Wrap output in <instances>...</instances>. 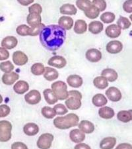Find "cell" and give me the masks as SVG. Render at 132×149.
Listing matches in <instances>:
<instances>
[{
	"label": "cell",
	"instance_id": "db71d44e",
	"mask_svg": "<svg viewBox=\"0 0 132 149\" xmlns=\"http://www.w3.org/2000/svg\"><path fill=\"white\" fill-rule=\"evenodd\" d=\"M2 102H3V97H2L1 95H0V104L2 103Z\"/></svg>",
	"mask_w": 132,
	"mask_h": 149
},
{
	"label": "cell",
	"instance_id": "74e56055",
	"mask_svg": "<svg viewBox=\"0 0 132 149\" xmlns=\"http://www.w3.org/2000/svg\"><path fill=\"white\" fill-rule=\"evenodd\" d=\"M116 19V16L112 12H105L100 16V20L104 23H112Z\"/></svg>",
	"mask_w": 132,
	"mask_h": 149
},
{
	"label": "cell",
	"instance_id": "ba28073f",
	"mask_svg": "<svg viewBox=\"0 0 132 149\" xmlns=\"http://www.w3.org/2000/svg\"><path fill=\"white\" fill-rule=\"evenodd\" d=\"M107 97L113 102H119L122 99V93L119 89L116 87H110L106 91Z\"/></svg>",
	"mask_w": 132,
	"mask_h": 149
},
{
	"label": "cell",
	"instance_id": "9c48e42d",
	"mask_svg": "<svg viewBox=\"0 0 132 149\" xmlns=\"http://www.w3.org/2000/svg\"><path fill=\"white\" fill-rule=\"evenodd\" d=\"M48 65L56 67L57 68H63L67 64V61L65 58L61 56H54L50 58L48 62Z\"/></svg>",
	"mask_w": 132,
	"mask_h": 149
},
{
	"label": "cell",
	"instance_id": "11a10c76",
	"mask_svg": "<svg viewBox=\"0 0 132 149\" xmlns=\"http://www.w3.org/2000/svg\"><path fill=\"white\" fill-rule=\"evenodd\" d=\"M129 113H130V114H131V120H132V109L129 110Z\"/></svg>",
	"mask_w": 132,
	"mask_h": 149
},
{
	"label": "cell",
	"instance_id": "603a6c76",
	"mask_svg": "<svg viewBox=\"0 0 132 149\" xmlns=\"http://www.w3.org/2000/svg\"><path fill=\"white\" fill-rule=\"evenodd\" d=\"M99 116L104 119H110L113 118L115 113L114 109L110 107H102L98 111Z\"/></svg>",
	"mask_w": 132,
	"mask_h": 149
},
{
	"label": "cell",
	"instance_id": "ffe728a7",
	"mask_svg": "<svg viewBox=\"0 0 132 149\" xmlns=\"http://www.w3.org/2000/svg\"><path fill=\"white\" fill-rule=\"evenodd\" d=\"M116 139L115 137L109 136L103 139L100 143V147L101 149H112L116 145Z\"/></svg>",
	"mask_w": 132,
	"mask_h": 149
},
{
	"label": "cell",
	"instance_id": "f907efd6",
	"mask_svg": "<svg viewBox=\"0 0 132 149\" xmlns=\"http://www.w3.org/2000/svg\"><path fill=\"white\" fill-rule=\"evenodd\" d=\"M116 149H132V145L129 143H122L117 145Z\"/></svg>",
	"mask_w": 132,
	"mask_h": 149
},
{
	"label": "cell",
	"instance_id": "d590c367",
	"mask_svg": "<svg viewBox=\"0 0 132 149\" xmlns=\"http://www.w3.org/2000/svg\"><path fill=\"white\" fill-rule=\"evenodd\" d=\"M117 119L123 123H128L131 121V114L129 111H120L117 115Z\"/></svg>",
	"mask_w": 132,
	"mask_h": 149
},
{
	"label": "cell",
	"instance_id": "9a60e30c",
	"mask_svg": "<svg viewBox=\"0 0 132 149\" xmlns=\"http://www.w3.org/2000/svg\"><path fill=\"white\" fill-rule=\"evenodd\" d=\"M105 33L110 38H117L121 35V29L115 24H112L108 26L105 30Z\"/></svg>",
	"mask_w": 132,
	"mask_h": 149
},
{
	"label": "cell",
	"instance_id": "484cf974",
	"mask_svg": "<svg viewBox=\"0 0 132 149\" xmlns=\"http://www.w3.org/2000/svg\"><path fill=\"white\" fill-rule=\"evenodd\" d=\"M79 128L84 133L91 134L95 131V126L93 123L88 121H82L79 124Z\"/></svg>",
	"mask_w": 132,
	"mask_h": 149
},
{
	"label": "cell",
	"instance_id": "f35d334b",
	"mask_svg": "<svg viewBox=\"0 0 132 149\" xmlns=\"http://www.w3.org/2000/svg\"><path fill=\"white\" fill-rule=\"evenodd\" d=\"M41 113L43 116L46 119H53L56 115L54 109L48 106L43 107L41 110Z\"/></svg>",
	"mask_w": 132,
	"mask_h": 149
},
{
	"label": "cell",
	"instance_id": "bcb514c9",
	"mask_svg": "<svg viewBox=\"0 0 132 149\" xmlns=\"http://www.w3.org/2000/svg\"><path fill=\"white\" fill-rule=\"evenodd\" d=\"M28 11H29V13H36L38 14H41L42 11V8L40 4L35 3L32 5V6L28 8Z\"/></svg>",
	"mask_w": 132,
	"mask_h": 149
},
{
	"label": "cell",
	"instance_id": "2e32d148",
	"mask_svg": "<svg viewBox=\"0 0 132 149\" xmlns=\"http://www.w3.org/2000/svg\"><path fill=\"white\" fill-rule=\"evenodd\" d=\"M19 78V75L16 72H11L9 73L4 74L2 76V81L6 85L11 86Z\"/></svg>",
	"mask_w": 132,
	"mask_h": 149
},
{
	"label": "cell",
	"instance_id": "4316f807",
	"mask_svg": "<svg viewBox=\"0 0 132 149\" xmlns=\"http://www.w3.org/2000/svg\"><path fill=\"white\" fill-rule=\"evenodd\" d=\"M41 21L42 18L41 16H40V14L36 13H29V15L27 16V18H26L27 23L30 27L39 25V24L41 23Z\"/></svg>",
	"mask_w": 132,
	"mask_h": 149
},
{
	"label": "cell",
	"instance_id": "ac0fdd59",
	"mask_svg": "<svg viewBox=\"0 0 132 149\" xmlns=\"http://www.w3.org/2000/svg\"><path fill=\"white\" fill-rule=\"evenodd\" d=\"M29 90V85L25 81L19 80L13 86V90L18 94H23Z\"/></svg>",
	"mask_w": 132,
	"mask_h": 149
},
{
	"label": "cell",
	"instance_id": "d6986e66",
	"mask_svg": "<svg viewBox=\"0 0 132 149\" xmlns=\"http://www.w3.org/2000/svg\"><path fill=\"white\" fill-rule=\"evenodd\" d=\"M23 131L28 136H35L39 132V127L37 124L29 123L26 124L23 127Z\"/></svg>",
	"mask_w": 132,
	"mask_h": 149
},
{
	"label": "cell",
	"instance_id": "83f0119b",
	"mask_svg": "<svg viewBox=\"0 0 132 149\" xmlns=\"http://www.w3.org/2000/svg\"><path fill=\"white\" fill-rule=\"evenodd\" d=\"M60 13L63 15H76L77 10L75 6L72 4L67 3L64 4L63 6H61L59 9Z\"/></svg>",
	"mask_w": 132,
	"mask_h": 149
},
{
	"label": "cell",
	"instance_id": "ab89813d",
	"mask_svg": "<svg viewBox=\"0 0 132 149\" xmlns=\"http://www.w3.org/2000/svg\"><path fill=\"white\" fill-rule=\"evenodd\" d=\"M0 70L5 73H9L14 70V66L10 61H6L0 64Z\"/></svg>",
	"mask_w": 132,
	"mask_h": 149
},
{
	"label": "cell",
	"instance_id": "8992f818",
	"mask_svg": "<svg viewBox=\"0 0 132 149\" xmlns=\"http://www.w3.org/2000/svg\"><path fill=\"white\" fill-rule=\"evenodd\" d=\"M54 136L50 133H44L38 138L37 145L40 149H49L52 146Z\"/></svg>",
	"mask_w": 132,
	"mask_h": 149
},
{
	"label": "cell",
	"instance_id": "f6af8a7d",
	"mask_svg": "<svg viewBox=\"0 0 132 149\" xmlns=\"http://www.w3.org/2000/svg\"><path fill=\"white\" fill-rule=\"evenodd\" d=\"M10 107L7 105H0V118L7 117L10 113Z\"/></svg>",
	"mask_w": 132,
	"mask_h": 149
},
{
	"label": "cell",
	"instance_id": "44dd1931",
	"mask_svg": "<svg viewBox=\"0 0 132 149\" xmlns=\"http://www.w3.org/2000/svg\"><path fill=\"white\" fill-rule=\"evenodd\" d=\"M101 76L104 77L108 81H110V82H113L117 80L118 75H117L116 71H115L114 70L111 68H106L102 70Z\"/></svg>",
	"mask_w": 132,
	"mask_h": 149
},
{
	"label": "cell",
	"instance_id": "6da1fadb",
	"mask_svg": "<svg viewBox=\"0 0 132 149\" xmlns=\"http://www.w3.org/2000/svg\"><path fill=\"white\" fill-rule=\"evenodd\" d=\"M66 38V30L56 25L45 26L40 33V41L42 46L51 51L58 50L64 44Z\"/></svg>",
	"mask_w": 132,
	"mask_h": 149
},
{
	"label": "cell",
	"instance_id": "836d02e7",
	"mask_svg": "<svg viewBox=\"0 0 132 149\" xmlns=\"http://www.w3.org/2000/svg\"><path fill=\"white\" fill-rule=\"evenodd\" d=\"M31 72L35 76H40L44 73L45 67L41 63H35L31 66Z\"/></svg>",
	"mask_w": 132,
	"mask_h": 149
},
{
	"label": "cell",
	"instance_id": "f546056e",
	"mask_svg": "<svg viewBox=\"0 0 132 149\" xmlns=\"http://www.w3.org/2000/svg\"><path fill=\"white\" fill-rule=\"evenodd\" d=\"M87 31V24L84 20L79 19L75 22L74 25V31L75 33L79 35H81L85 33Z\"/></svg>",
	"mask_w": 132,
	"mask_h": 149
},
{
	"label": "cell",
	"instance_id": "b9f144b4",
	"mask_svg": "<svg viewBox=\"0 0 132 149\" xmlns=\"http://www.w3.org/2000/svg\"><path fill=\"white\" fill-rule=\"evenodd\" d=\"M30 27L26 25H19V27H17L16 29L17 33L20 36H27L29 35V31H30Z\"/></svg>",
	"mask_w": 132,
	"mask_h": 149
},
{
	"label": "cell",
	"instance_id": "5b68a950",
	"mask_svg": "<svg viewBox=\"0 0 132 149\" xmlns=\"http://www.w3.org/2000/svg\"><path fill=\"white\" fill-rule=\"evenodd\" d=\"M12 125L9 121H0V142H8L11 138Z\"/></svg>",
	"mask_w": 132,
	"mask_h": 149
},
{
	"label": "cell",
	"instance_id": "681fc988",
	"mask_svg": "<svg viewBox=\"0 0 132 149\" xmlns=\"http://www.w3.org/2000/svg\"><path fill=\"white\" fill-rule=\"evenodd\" d=\"M11 149H28L27 146L21 142H15L12 144Z\"/></svg>",
	"mask_w": 132,
	"mask_h": 149
},
{
	"label": "cell",
	"instance_id": "7c38bea8",
	"mask_svg": "<svg viewBox=\"0 0 132 149\" xmlns=\"http://www.w3.org/2000/svg\"><path fill=\"white\" fill-rule=\"evenodd\" d=\"M86 58L91 62H97L102 58V53L96 49H91L86 52Z\"/></svg>",
	"mask_w": 132,
	"mask_h": 149
},
{
	"label": "cell",
	"instance_id": "9f6ffc18",
	"mask_svg": "<svg viewBox=\"0 0 132 149\" xmlns=\"http://www.w3.org/2000/svg\"><path fill=\"white\" fill-rule=\"evenodd\" d=\"M129 18H130V19H131V21H132V15H130V16H129Z\"/></svg>",
	"mask_w": 132,
	"mask_h": 149
},
{
	"label": "cell",
	"instance_id": "277c9868",
	"mask_svg": "<svg viewBox=\"0 0 132 149\" xmlns=\"http://www.w3.org/2000/svg\"><path fill=\"white\" fill-rule=\"evenodd\" d=\"M52 90L57 100H65L69 97L67 84L62 81H57L52 84Z\"/></svg>",
	"mask_w": 132,
	"mask_h": 149
},
{
	"label": "cell",
	"instance_id": "52a82bcc",
	"mask_svg": "<svg viewBox=\"0 0 132 149\" xmlns=\"http://www.w3.org/2000/svg\"><path fill=\"white\" fill-rule=\"evenodd\" d=\"M25 100L28 104L36 105L41 100V95L38 90H33L26 93L25 96Z\"/></svg>",
	"mask_w": 132,
	"mask_h": 149
},
{
	"label": "cell",
	"instance_id": "60d3db41",
	"mask_svg": "<svg viewBox=\"0 0 132 149\" xmlns=\"http://www.w3.org/2000/svg\"><path fill=\"white\" fill-rule=\"evenodd\" d=\"M44 27H45V25L43 23H40L39 25L31 27L29 31V35L32 36V37H35V36L38 35Z\"/></svg>",
	"mask_w": 132,
	"mask_h": 149
},
{
	"label": "cell",
	"instance_id": "c3c4849f",
	"mask_svg": "<svg viewBox=\"0 0 132 149\" xmlns=\"http://www.w3.org/2000/svg\"><path fill=\"white\" fill-rule=\"evenodd\" d=\"M9 57V52L6 49L0 47V61H5Z\"/></svg>",
	"mask_w": 132,
	"mask_h": 149
},
{
	"label": "cell",
	"instance_id": "7a4b0ae2",
	"mask_svg": "<svg viewBox=\"0 0 132 149\" xmlns=\"http://www.w3.org/2000/svg\"><path fill=\"white\" fill-rule=\"evenodd\" d=\"M79 118L76 114L69 113L64 117H57L54 120V125L59 129H68L79 124Z\"/></svg>",
	"mask_w": 132,
	"mask_h": 149
},
{
	"label": "cell",
	"instance_id": "ee69618b",
	"mask_svg": "<svg viewBox=\"0 0 132 149\" xmlns=\"http://www.w3.org/2000/svg\"><path fill=\"white\" fill-rule=\"evenodd\" d=\"M92 3L97 7L100 12L104 11L106 8V3L105 0H93Z\"/></svg>",
	"mask_w": 132,
	"mask_h": 149
},
{
	"label": "cell",
	"instance_id": "7bdbcfd3",
	"mask_svg": "<svg viewBox=\"0 0 132 149\" xmlns=\"http://www.w3.org/2000/svg\"><path fill=\"white\" fill-rule=\"evenodd\" d=\"M53 109H54L55 113L57 115H64L68 112L67 107L64 105L61 104V103H58V104L55 105Z\"/></svg>",
	"mask_w": 132,
	"mask_h": 149
},
{
	"label": "cell",
	"instance_id": "f1b7e54d",
	"mask_svg": "<svg viewBox=\"0 0 132 149\" xmlns=\"http://www.w3.org/2000/svg\"><path fill=\"white\" fill-rule=\"evenodd\" d=\"M43 94H44L46 102L50 105H54V103H57L58 100L51 89H46L43 92Z\"/></svg>",
	"mask_w": 132,
	"mask_h": 149
},
{
	"label": "cell",
	"instance_id": "8d00e7d4",
	"mask_svg": "<svg viewBox=\"0 0 132 149\" xmlns=\"http://www.w3.org/2000/svg\"><path fill=\"white\" fill-rule=\"evenodd\" d=\"M117 26L121 29H127L130 27V26L131 25V23L130 22V21L129 20L128 18L124 17H120V18L118 20H117Z\"/></svg>",
	"mask_w": 132,
	"mask_h": 149
},
{
	"label": "cell",
	"instance_id": "d4e9b609",
	"mask_svg": "<svg viewBox=\"0 0 132 149\" xmlns=\"http://www.w3.org/2000/svg\"><path fill=\"white\" fill-rule=\"evenodd\" d=\"M58 76V72L56 69L50 68V67H46L44 73V77L46 80L51 81L56 80Z\"/></svg>",
	"mask_w": 132,
	"mask_h": 149
},
{
	"label": "cell",
	"instance_id": "816d5d0a",
	"mask_svg": "<svg viewBox=\"0 0 132 149\" xmlns=\"http://www.w3.org/2000/svg\"><path fill=\"white\" fill-rule=\"evenodd\" d=\"M74 149H91V148L87 144L79 143L75 146Z\"/></svg>",
	"mask_w": 132,
	"mask_h": 149
},
{
	"label": "cell",
	"instance_id": "e575fe53",
	"mask_svg": "<svg viewBox=\"0 0 132 149\" xmlns=\"http://www.w3.org/2000/svg\"><path fill=\"white\" fill-rule=\"evenodd\" d=\"M76 5L79 9L85 11L91 8L93 3L90 0H77Z\"/></svg>",
	"mask_w": 132,
	"mask_h": 149
},
{
	"label": "cell",
	"instance_id": "4fadbf2b",
	"mask_svg": "<svg viewBox=\"0 0 132 149\" xmlns=\"http://www.w3.org/2000/svg\"><path fill=\"white\" fill-rule=\"evenodd\" d=\"M18 44V40L17 38L13 36H8L5 37L1 41V47L6 49H13Z\"/></svg>",
	"mask_w": 132,
	"mask_h": 149
},
{
	"label": "cell",
	"instance_id": "1f68e13d",
	"mask_svg": "<svg viewBox=\"0 0 132 149\" xmlns=\"http://www.w3.org/2000/svg\"><path fill=\"white\" fill-rule=\"evenodd\" d=\"M93 84L96 88L100 90H104L109 86L108 80L103 76H98L93 80Z\"/></svg>",
	"mask_w": 132,
	"mask_h": 149
},
{
	"label": "cell",
	"instance_id": "e0dca14e",
	"mask_svg": "<svg viewBox=\"0 0 132 149\" xmlns=\"http://www.w3.org/2000/svg\"><path fill=\"white\" fill-rule=\"evenodd\" d=\"M67 82L72 88H77L83 85V80L80 76L78 75H70L67 78Z\"/></svg>",
	"mask_w": 132,
	"mask_h": 149
},
{
	"label": "cell",
	"instance_id": "d6a6232c",
	"mask_svg": "<svg viewBox=\"0 0 132 149\" xmlns=\"http://www.w3.org/2000/svg\"><path fill=\"white\" fill-rule=\"evenodd\" d=\"M85 15L87 17L91 19H95L97 18L100 14V11L97 7L95 6L94 5H92L89 9H88L87 11H84Z\"/></svg>",
	"mask_w": 132,
	"mask_h": 149
},
{
	"label": "cell",
	"instance_id": "8fae6325",
	"mask_svg": "<svg viewBox=\"0 0 132 149\" xmlns=\"http://www.w3.org/2000/svg\"><path fill=\"white\" fill-rule=\"evenodd\" d=\"M28 56L21 51H15L13 54V61L17 66H23L28 62Z\"/></svg>",
	"mask_w": 132,
	"mask_h": 149
},
{
	"label": "cell",
	"instance_id": "f5cc1de1",
	"mask_svg": "<svg viewBox=\"0 0 132 149\" xmlns=\"http://www.w3.org/2000/svg\"><path fill=\"white\" fill-rule=\"evenodd\" d=\"M19 3L24 6H27L34 2V0H17Z\"/></svg>",
	"mask_w": 132,
	"mask_h": 149
},
{
	"label": "cell",
	"instance_id": "3957f363",
	"mask_svg": "<svg viewBox=\"0 0 132 149\" xmlns=\"http://www.w3.org/2000/svg\"><path fill=\"white\" fill-rule=\"evenodd\" d=\"M69 97L66 99V105L67 108L71 110H77L81 106L82 94L76 90H71L68 92Z\"/></svg>",
	"mask_w": 132,
	"mask_h": 149
},
{
	"label": "cell",
	"instance_id": "cb8c5ba5",
	"mask_svg": "<svg viewBox=\"0 0 132 149\" xmlns=\"http://www.w3.org/2000/svg\"><path fill=\"white\" fill-rule=\"evenodd\" d=\"M103 29H104V25L100 21H92L88 25V31L94 35H97L101 33Z\"/></svg>",
	"mask_w": 132,
	"mask_h": 149
},
{
	"label": "cell",
	"instance_id": "5bb4252c",
	"mask_svg": "<svg viewBox=\"0 0 132 149\" xmlns=\"http://www.w3.org/2000/svg\"><path fill=\"white\" fill-rule=\"evenodd\" d=\"M71 140L75 143H81L85 139V134L80 129H73L69 133Z\"/></svg>",
	"mask_w": 132,
	"mask_h": 149
},
{
	"label": "cell",
	"instance_id": "4dcf8cb0",
	"mask_svg": "<svg viewBox=\"0 0 132 149\" xmlns=\"http://www.w3.org/2000/svg\"><path fill=\"white\" fill-rule=\"evenodd\" d=\"M92 102L96 107H102L108 103V100L106 97L102 93H98L93 96Z\"/></svg>",
	"mask_w": 132,
	"mask_h": 149
},
{
	"label": "cell",
	"instance_id": "30bf717a",
	"mask_svg": "<svg viewBox=\"0 0 132 149\" xmlns=\"http://www.w3.org/2000/svg\"><path fill=\"white\" fill-rule=\"evenodd\" d=\"M106 49L110 54H117L122 50L123 45L119 40H112L108 43Z\"/></svg>",
	"mask_w": 132,
	"mask_h": 149
},
{
	"label": "cell",
	"instance_id": "7402d4cb",
	"mask_svg": "<svg viewBox=\"0 0 132 149\" xmlns=\"http://www.w3.org/2000/svg\"><path fill=\"white\" fill-rule=\"evenodd\" d=\"M58 23L65 30H70L73 25V20L70 17L62 16L59 19Z\"/></svg>",
	"mask_w": 132,
	"mask_h": 149
},
{
	"label": "cell",
	"instance_id": "7dc6e473",
	"mask_svg": "<svg viewBox=\"0 0 132 149\" xmlns=\"http://www.w3.org/2000/svg\"><path fill=\"white\" fill-rule=\"evenodd\" d=\"M123 9L126 13H132V0H127L123 4Z\"/></svg>",
	"mask_w": 132,
	"mask_h": 149
}]
</instances>
